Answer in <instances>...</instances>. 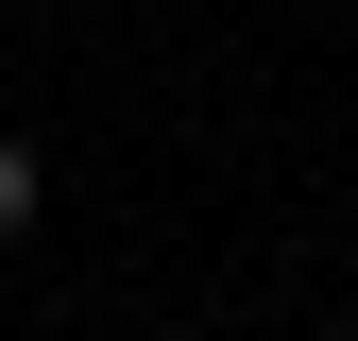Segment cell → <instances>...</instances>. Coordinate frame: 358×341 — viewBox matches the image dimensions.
<instances>
[{"label":"cell","mask_w":358,"mask_h":341,"mask_svg":"<svg viewBox=\"0 0 358 341\" xmlns=\"http://www.w3.org/2000/svg\"><path fill=\"white\" fill-rule=\"evenodd\" d=\"M34 205H52V154H34V137H0V239H17Z\"/></svg>","instance_id":"6da1fadb"}]
</instances>
